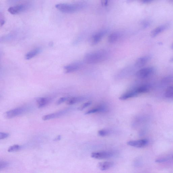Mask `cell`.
Returning <instances> with one entry per match:
<instances>
[{
	"label": "cell",
	"mask_w": 173,
	"mask_h": 173,
	"mask_svg": "<svg viewBox=\"0 0 173 173\" xmlns=\"http://www.w3.org/2000/svg\"><path fill=\"white\" fill-rule=\"evenodd\" d=\"M107 53L105 51L101 50L87 53L84 57V62L89 64H96L105 61Z\"/></svg>",
	"instance_id": "1"
},
{
	"label": "cell",
	"mask_w": 173,
	"mask_h": 173,
	"mask_svg": "<svg viewBox=\"0 0 173 173\" xmlns=\"http://www.w3.org/2000/svg\"><path fill=\"white\" fill-rule=\"evenodd\" d=\"M82 3H59L55 5V7L61 12L65 13H72L80 10L84 7Z\"/></svg>",
	"instance_id": "2"
},
{
	"label": "cell",
	"mask_w": 173,
	"mask_h": 173,
	"mask_svg": "<svg viewBox=\"0 0 173 173\" xmlns=\"http://www.w3.org/2000/svg\"><path fill=\"white\" fill-rule=\"evenodd\" d=\"M28 109L25 107H20L7 111L5 114V116L7 118H11L24 114L28 112Z\"/></svg>",
	"instance_id": "3"
},
{
	"label": "cell",
	"mask_w": 173,
	"mask_h": 173,
	"mask_svg": "<svg viewBox=\"0 0 173 173\" xmlns=\"http://www.w3.org/2000/svg\"><path fill=\"white\" fill-rule=\"evenodd\" d=\"M154 72L155 69L153 67H147L138 71L136 73V76L139 78H145L151 76Z\"/></svg>",
	"instance_id": "4"
},
{
	"label": "cell",
	"mask_w": 173,
	"mask_h": 173,
	"mask_svg": "<svg viewBox=\"0 0 173 173\" xmlns=\"http://www.w3.org/2000/svg\"><path fill=\"white\" fill-rule=\"evenodd\" d=\"M113 155L114 154L110 151H99L92 153L91 157L95 159H103L110 158L113 157Z\"/></svg>",
	"instance_id": "5"
},
{
	"label": "cell",
	"mask_w": 173,
	"mask_h": 173,
	"mask_svg": "<svg viewBox=\"0 0 173 173\" xmlns=\"http://www.w3.org/2000/svg\"><path fill=\"white\" fill-rule=\"evenodd\" d=\"M28 7L27 4H22L10 7L8 9V11L11 14L15 15L23 12Z\"/></svg>",
	"instance_id": "6"
},
{
	"label": "cell",
	"mask_w": 173,
	"mask_h": 173,
	"mask_svg": "<svg viewBox=\"0 0 173 173\" xmlns=\"http://www.w3.org/2000/svg\"><path fill=\"white\" fill-rule=\"evenodd\" d=\"M70 111H71V109H63V110L59 111V112L56 113L45 115L42 117V119L44 120H51V119L58 118V117L63 116V115L66 114Z\"/></svg>",
	"instance_id": "7"
},
{
	"label": "cell",
	"mask_w": 173,
	"mask_h": 173,
	"mask_svg": "<svg viewBox=\"0 0 173 173\" xmlns=\"http://www.w3.org/2000/svg\"><path fill=\"white\" fill-rule=\"evenodd\" d=\"M149 143V141L147 139H141L137 140H133L128 142L127 144L131 147L141 148L147 145Z\"/></svg>",
	"instance_id": "8"
},
{
	"label": "cell",
	"mask_w": 173,
	"mask_h": 173,
	"mask_svg": "<svg viewBox=\"0 0 173 173\" xmlns=\"http://www.w3.org/2000/svg\"><path fill=\"white\" fill-rule=\"evenodd\" d=\"M52 98L49 97L38 98L36 99V103L39 108H42L47 105L51 102Z\"/></svg>",
	"instance_id": "9"
},
{
	"label": "cell",
	"mask_w": 173,
	"mask_h": 173,
	"mask_svg": "<svg viewBox=\"0 0 173 173\" xmlns=\"http://www.w3.org/2000/svg\"><path fill=\"white\" fill-rule=\"evenodd\" d=\"M81 65L79 63H74L65 66L64 70L66 73H70L77 71L80 68Z\"/></svg>",
	"instance_id": "10"
},
{
	"label": "cell",
	"mask_w": 173,
	"mask_h": 173,
	"mask_svg": "<svg viewBox=\"0 0 173 173\" xmlns=\"http://www.w3.org/2000/svg\"><path fill=\"white\" fill-rule=\"evenodd\" d=\"M168 25H162L153 29L151 32V36L152 37L154 38L159 34L167 29L168 28Z\"/></svg>",
	"instance_id": "11"
},
{
	"label": "cell",
	"mask_w": 173,
	"mask_h": 173,
	"mask_svg": "<svg viewBox=\"0 0 173 173\" xmlns=\"http://www.w3.org/2000/svg\"><path fill=\"white\" fill-rule=\"evenodd\" d=\"M106 32V30H102L95 34L92 38V45H97L101 41Z\"/></svg>",
	"instance_id": "12"
},
{
	"label": "cell",
	"mask_w": 173,
	"mask_h": 173,
	"mask_svg": "<svg viewBox=\"0 0 173 173\" xmlns=\"http://www.w3.org/2000/svg\"><path fill=\"white\" fill-rule=\"evenodd\" d=\"M151 59L149 56H145L139 57L136 61L135 66L138 67H141L145 65Z\"/></svg>",
	"instance_id": "13"
},
{
	"label": "cell",
	"mask_w": 173,
	"mask_h": 173,
	"mask_svg": "<svg viewBox=\"0 0 173 173\" xmlns=\"http://www.w3.org/2000/svg\"><path fill=\"white\" fill-rule=\"evenodd\" d=\"M114 163L110 161L100 162L98 164V168L101 170L104 171L109 170L114 166Z\"/></svg>",
	"instance_id": "14"
},
{
	"label": "cell",
	"mask_w": 173,
	"mask_h": 173,
	"mask_svg": "<svg viewBox=\"0 0 173 173\" xmlns=\"http://www.w3.org/2000/svg\"><path fill=\"white\" fill-rule=\"evenodd\" d=\"M138 94L136 93L134 89L130 90L126 92L120 97V99L121 100H125L130 98L135 97L138 95Z\"/></svg>",
	"instance_id": "15"
},
{
	"label": "cell",
	"mask_w": 173,
	"mask_h": 173,
	"mask_svg": "<svg viewBox=\"0 0 173 173\" xmlns=\"http://www.w3.org/2000/svg\"><path fill=\"white\" fill-rule=\"evenodd\" d=\"M107 110V107L101 105L88 110L85 113L86 115L93 114L96 113L104 112Z\"/></svg>",
	"instance_id": "16"
},
{
	"label": "cell",
	"mask_w": 173,
	"mask_h": 173,
	"mask_svg": "<svg viewBox=\"0 0 173 173\" xmlns=\"http://www.w3.org/2000/svg\"><path fill=\"white\" fill-rule=\"evenodd\" d=\"M150 89V86L147 84L138 86L134 89L138 95L140 93H147L149 92Z\"/></svg>",
	"instance_id": "17"
},
{
	"label": "cell",
	"mask_w": 173,
	"mask_h": 173,
	"mask_svg": "<svg viewBox=\"0 0 173 173\" xmlns=\"http://www.w3.org/2000/svg\"><path fill=\"white\" fill-rule=\"evenodd\" d=\"M40 51H41V49L39 48H36L33 50L30 51L25 55L26 59L28 60V59L33 58L37 55L38 54H39Z\"/></svg>",
	"instance_id": "18"
},
{
	"label": "cell",
	"mask_w": 173,
	"mask_h": 173,
	"mask_svg": "<svg viewBox=\"0 0 173 173\" xmlns=\"http://www.w3.org/2000/svg\"><path fill=\"white\" fill-rule=\"evenodd\" d=\"M84 99L85 98L82 97L69 98L66 101V103L68 105H72L83 101Z\"/></svg>",
	"instance_id": "19"
},
{
	"label": "cell",
	"mask_w": 173,
	"mask_h": 173,
	"mask_svg": "<svg viewBox=\"0 0 173 173\" xmlns=\"http://www.w3.org/2000/svg\"><path fill=\"white\" fill-rule=\"evenodd\" d=\"M120 34L117 32H114L109 36L108 41L109 43H113L117 41L120 37Z\"/></svg>",
	"instance_id": "20"
},
{
	"label": "cell",
	"mask_w": 173,
	"mask_h": 173,
	"mask_svg": "<svg viewBox=\"0 0 173 173\" xmlns=\"http://www.w3.org/2000/svg\"><path fill=\"white\" fill-rule=\"evenodd\" d=\"M165 96L168 98L173 97V86H170L167 88L165 92Z\"/></svg>",
	"instance_id": "21"
},
{
	"label": "cell",
	"mask_w": 173,
	"mask_h": 173,
	"mask_svg": "<svg viewBox=\"0 0 173 173\" xmlns=\"http://www.w3.org/2000/svg\"><path fill=\"white\" fill-rule=\"evenodd\" d=\"M162 82L164 84L172 83L173 82V76H168L163 78L162 80Z\"/></svg>",
	"instance_id": "22"
},
{
	"label": "cell",
	"mask_w": 173,
	"mask_h": 173,
	"mask_svg": "<svg viewBox=\"0 0 173 173\" xmlns=\"http://www.w3.org/2000/svg\"><path fill=\"white\" fill-rule=\"evenodd\" d=\"M21 149L20 146L18 145H14L9 147L7 150V151L9 152H12L18 151Z\"/></svg>",
	"instance_id": "23"
},
{
	"label": "cell",
	"mask_w": 173,
	"mask_h": 173,
	"mask_svg": "<svg viewBox=\"0 0 173 173\" xmlns=\"http://www.w3.org/2000/svg\"><path fill=\"white\" fill-rule=\"evenodd\" d=\"M109 133V132L108 130H99L98 132V134L101 137H104L106 136Z\"/></svg>",
	"instance_id": "24"
},
{
	"label": "cell",
	"mask_w": 173,
	"mask_h": 173,
	"mask_svg": "<svg viewBox=\"0 0 173 173\" xmlns=\"http://www.w3.org/2000/svg\"><path fill=\"white\" fill-rule=\"evenodd\" d=\"M9 163L6 161H1L0 162V170H3L9 166Z\"/></svg>",
	"instance_id": "25"
},
{
	"label": "cell",
	"mask_w": 173,
	"mask_h": 173,
	"mask_svg": "<svg viewBox=\"0 0 173 173\" xmlns=\"http://www.w3.org/2000/svg\"><path fill=\"white\" fill-rule=\"evenodd\" d=\"M91 103L92 102L91 101H88L87 102L84 103L83 105H82L81 106L79 107L78 109L80 111L83 110V109L86 108V107L89 106L90 105H91Z\"/></svg>",
	"instance_id": "26"
},
{
	"label": "cell",
	"mask_w": 173,
	"mask_h": 173,
	"mask_svg": "<svg viewBox=\"0 0 173 173\" xmlns=\"http://www.w3.org/2000/svg\"><path fill=\"white\" fill-rule=\"evenodd\" d=\"M68 98V97H63L60 98L57 102V105L61 104V103H64V102L67 101Z\"/></svg>",
	"instance_id": "27"
},
{
	"label": "cell",
	"mask_w": 173,
	"mask_h": 173,
	"mask_svg": "<svg viewBox=\"0 0 173 173\" xmlns=\"http://www.w3.org/2000/svg\"><path fill=\"white\" fill-rule=\"evenodd\" d=\"M9 135L8 133H5V132H0V139L1 140L3 139L7 138Z\"/></svg>",
	"instance_id": "28"
},
{
	"label": "cell",
	"mask_w": 173,
	"mask_h": 173,
	"mask_svg": "<svg viewBox=\"0 0 173 173\" xmlns=\"http://www.w3.org/2000/svg\"><path fill=\"white\" fill-rule=\"evenodd\" d=\"M168 161V159L166 158H160L156 159L155 162L156 163H161L166 162Z\"/></svg>",
	"instance_id": "29"
},
{
	"label": "cell",
	"mask_w": 173,
	"mask_h": 173,
	"mask_svg": "<svg viewBox=\"0 0 173 173\" xmlns=\"http://www.w3.org/2000/svg\"><path fill=\"white\" fill-rule=\"evenodd\" d=\"M109 0H101V3L103 5L107 6Z\"/></svg>",
	"instance_id": "30"
},
{
	"label": "cell",
	"mask_w": 173,
	"mask_h": 173,
	"mask_svg": "<svg viewBox=\"0 0 173 173\" xmlns=\"http://www.w3.org/2000/svg\"><path fill=\"white\" fill-rule=\"evenodd\" d=\"M153 0H142V2L144 3H148L151 2Z\"/></svg>",
	"instance_id": "31"
},
{
	"label": "cell",
	"mask_w": 173,
	"mask_h": 173,
	"mask_svg": "<svg viewBox=\"0 0 173 173\" xmlns=\"http://www.w3.org/2000/svg\"><path fill=\"white\" fill-rule=\"evenodd\" d=\"M20 0H9V2L11 3H15Z\"/></svg>",
	"instance_id": "32"
},
{
	"label": "cell",
	"mask_w": 173,
	"mask_h": 173,
	"mask_svg": "<svg viewBox=\"0 0 173 173\" xmlns=\"http://www.w3.org/2000/svg\"><path fill=\"white\" fill-rule=\"evenodd\" d=\"M61 138V136H59L57 138H55V141H57V140H60Z\"/></svg>",
	"instance_id": "33"
},
{
	"label": "cell",
	"mask_w": 173,
	"mask_h": 173,
	"mask_svg": "<svg viewBox=\"0 0 173 173\" xmlns=\"http://www.w3.org/2000/svg\"><path fill=\"white\" fill-rule=\"evenodd\" d=\"M134 1V0H127L126 2L127 3H130Z\"/></svg>",
	"instance_id": "34"
},
{
	"label": "cell",
	"mask_w": 173,
	"mask_h": 173,
	"mask_svg": "<svg viewBox=\"0 0 173 173\" xmlns=\"http://www.w3.org/2000/svg\"><path fill=\"white\" fill-rule=\"evenodd\" d=\"M170 61L171 62H173V57L170 59Z\"/></svg>",
	"instance_id": "35"
},
{
	"label": "cell",
	"mask_w": 173,
	"mask_h": 173,
	"mask_svg": "<svg viewBox=\"0 0 173 173\" xmlns=\"http://www.w3.org/2000/svg\"><path fill=\"white\" fill-rule=\"evenodd\" d=\"M172 49L173 50V43L172 44Z\"/></svg>",
	"instance_id": "36"
},
{
	"label": "cell",
	"mask_w": 173,
	"mask_h": 173,
	"mask_svg": "<svg viewBox=\"0 0 173 173\" xmlns=\"http://www.w3.org/2000/svg\"></svg>",
	"instance_id": "37"
}]
</instances>
